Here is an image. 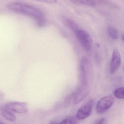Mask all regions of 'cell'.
<instances>
[{"instance_id": "cell-10", "label": "cell", "mask_w": 124, "mask_h": 124, "mask_svg": "<svg viewBox=\"0 0 124 124\" xmlns=\"http://www.w3.org/2000/svg\"><path fill=\"white\" fill-rule=\"evenodd\" d=\"M108 33L111 38L113 40H116L118 38V32L116 28L111 26L107 28Z\"/></svg>"}, {"instance_id": "cell-16", "label": "cell", "mask_w": 124, "mask_h": 124, "mask_svg": "<svg viewBox=\"0 0 124 124\" xmlns=\"http://www.w3.org/2000/svg\"><path fill=\"white\" fill-rule=\"evenodd\" d=\"M5 97L4 94L1 91H0V100H3Z\"/></svg>"}, {"instance_id": "cell-4", "label": "cell", "mask_w": 124, "mask_h": 124, "mask_svg": "<svg viewBox=\"0 0 124 124\" xmlns=\"http://www.w3.org/2000/svg\"><path fill=\"white\" fill-rule=\"evenodd\" d=\"M93 101L91 100L81 106L77 112L76 118L79 120H84L89 117L92 111Z\"/></svg>"}, {"instance_id": "cell-14", "label": "cell", "mask_w": 124, "mask_h": 124, "mask_svg": "<svg viewBox=\"0 0 124 124\" xmlns=\"http://www.w3.org/2000/svg\"><path fill=\"white\" fill-rule=\"evenodd\" d=\"M32 0L49 4H54L56 3L57 2V0Z\"/></svg>"}, {"instance_id": "cell-7", "label": "cell", "mask_w": 124, "mask_h": 124, "mask_svg": "<svg viewBox=\"0 0 124 124\" xmlns=\"http://www.w3.org/2000/svg\"><path fill=\"white\" fill-rule=\"evenodd\" d=\"M121 58L120 52L117 49L113 51L112 60L110 66V71L111 74L115 73L119 68L121 65Z\"/></svg>"}, {"instance_id": "cell-17", "label": "cell", "mask_w": 124, "mask_h": 124, "mask_svg": "<svg viewBox=\"0 0 124 124\" xmlns=\"http://www.w3.org/2000/svg\"><path fill=\"white\" fill-rule=\"evenodd\" d=\"M59 123L55 121H51L49 122V124H59Z\"/></svg>"}, {"instance_id": "cell-15", "label": "cell", "mask_w": 124, "mask_h": 124, "mask_svg": "<svg viewBox=\"0 0 124 124\" xmlns=\"http://www.w3.org/2000/svg\"><path fill=\"white\" fill-rule=\"evenodd\" d=\"M105 119L104 118L101 119H100V120L98 121L97 122L96 124H103L105 122Z\"/></svg>"}, {"instance_id": "cell-5", "label": "cell", "mask_w": 124, "mask_h": 124, "mask_svg": "<svg viewBox=\"0 0 124 124\" xmlns=\"http://www.w3.org/2000/svg\"><path fill=\"white\" fill-rule=\"evenodd\" d=\"M4 108L10 111L19 114L26 113L28 112V104L21 102H13L7 103Z\"/></svg>"}, {"instance_id": "cell-6", "label": "cell", "mask_w": 124, "mask_h": 124, "mask_svg": "<svg viewBox=\"0 0 124 124\" xmlns=\"http://www.w3.org/2000/svg\"><path fill=\"white\" fill-rule=\"evenodd\" d=\"M80 77L81 85L87 86L89 74V62L86 58L82 60L80 63Z\"/></svg>"}, {"instance_id": "cell-1", "label": "cell", "mask_w": 124, "mask_h": 124, "mask_svg": "<svg viewBox=\"0 0 124 124\" xmlns=\"http://www.w3.org/2000/svg\"><path fill=\"white\" fill-rule=\"evenodd\" d=\"M7 7L11 11L27 15L34 19L39 27L45 24L46 20L43 12L34 6L20 2L9 3Z\"/></svg>"}, {"instance_id": "cell-3", "label": "cell", "mask_w": 124, "mask_h": 124, "mask_svg": "<svg viewBox=\"0 0 124 124\" xmlns=\"http://www.w3.org/2000/svg\"><path fill=\"white\" fill-rule=\"evenodd\" d=\"M114 102V98L111 95H108L102 98L97 103L96 106L97 113L99 114H102L106 112L112 106Z\"/></svg>"}, {"instance_id": "cell-20", "label": "cell", "mask_w": 124, "mask_h": 124, "mask_svg": "<svg viewBox=\"0 0 124 124\" xmlns=\"http://www.w3.org/2000/svg\"></svg>"}, {"instance_id": "cell-13", "label": "cell", "mask_w": 124, "mask_h": 124, "mask_svg": "<svg viewBox=\"0 0 124 124\" xmlns=\"http://www.w3.org/2000/svg\"><path fill=\"white\" fill-rule=\"evenodd\" d=\"M76 121L73 117H68L63 119L59 124H76Z\"/></svg>"}, {"instance_id": "cell-2", "label": "cell", "mask_w": 124, "mask_h": 124, "mask_svg": "<svg viewBox=\"0 0 124 124\" xmlns=\"http://www.w3.org/2000/svg\"><path fill=\"white\" fill-rule=\"evenodd\" d=\"M67 23L69 27L73 31L83 48L87 51H90L92 49V41L89 34L85 31L79 28L73 21L69 20Z\"/></svg>"}, {"instance_id": "cell-8", "label": "cell", "mask_w": 124, "mask_h": 124, "mask_svg": "<svg viewBox=\"0 0 124 124\" xmlns=\"http://www.w3.org/2000/svg\"><path fill=\"white\" fill-rule=\"evenodd\" d=\"M87 93V86L81 85L74 94L73 103L74 105H78L86 97Z\"/></svg>"}, {"instance_id": "cell-9", "label": "cell", "mask_w": 124, "mask_h": 124, "mask_svg": "<svg viewBox=\"0 0 124 124\" xmlns=\"http://www.w3.org/2000/svg\"><path fill=\"white\" fill-rule=\"evenodd\" d=\"M1 114L3 117L8 121L11 122H15L16 120V117L11 111L4 108L1 111Z\"/></svg>"}, {"instance_id": "cell-18", "label": "cell", "mask_w": 124, "mask_h": 124, "mask_svg": "<svg viewBox=\"0 0 124 124\" xmlns=\"http://www.w3.org/2000/svg\"><path fill=\"white\" fill-rule=\"evenodd\" d=\"M122 40H123V41L124 42V31L123 32V33H122Z\"/></svg>"}, {"instance_id": "cell-12", "label": "cell", "mask_w": 124, "mask_h": 124, "mask_svg": "<svg viewBox=\"0 0 124 124\" xmlns=\"http://www.w3.org/2000/svg\"><path fill=\"white\" fill-rule=\"evenodd\" d=\"M114 94L117 98L124 99V87H119L115 90Z\"/></svg>"}, {"instance_id": "cell-11", "label": "cell", "mask_w": 124, "mask_h": 124, "mask_svg": "<svg viewBox=\"0 0 124 124\" xmlns=\"http://www.w3.org/2000/svg\"><path fill=\"white\" fill-rule=\"evenodd\" d=\"M74 2L84 6H93L95 5L94 0H71Z\"/></svg>"}, {"instance_id": "cell-19", "label": "cell", "mask_w": 124, "mask_h": 124, "mask_svg": "<svg viewBox=\"0 0 124 124\" xmlns=\"http://www.w3.org/2000/svg\"><path fill=\"white\" fill-rule=\"evenodd\" d=\"M0 124H3V123H1V122H0Z\"/></svg>"}]
</instances>
